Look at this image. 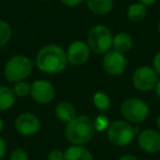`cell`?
<instances>
[{
	"label": "cell",
	"mask_w": 160,
	"mask_h": 160,
	"mask_svg": "<svg viewBox=\"0 0 160 160\" xmlns=\"http://www.w3.org/2000/svg\"><path fill=\"white\" fill-rule=\"evenodd\" d=\"M35 64L44 73H59L64 71L68 65L67 54L62 47L56 44L45 45L36 54Z\"/></svg>",
	"instance_id": "cell-1"
},
{
	"label": "cell",
	"mask_w": 160,
	"mask_h": 160,
	"mask_svg": "<svg viewBox=\"0 0 160 160\" xmlns=\"http://www.w3.org/2000/svg\"><path fill=\"white\" fill-rule=\"evenodd\" d=\"M97 133L94 120L90 116H76L65 126V136L72 145H83L91 142Z\"/></svg>",
	"instance_id": "cell-2"
},
{
	"label": "cell",
	"mask_w": 160,
	"mask_h": 160,
	"mask_svg": "<svg viewBox=\"0 0 160 160\" xmlns=\"http://www.w3.org/2000/svg\"><path fill=\"white\" fill-rule=\"evenodd\" d=\"M33 62L24 55H14L5 66V77L10 82H19L27 79L32 72Z\"/></svg>",
	"instance_id": "cell-3"
},
{
	"label": "cell",
	"mask_w": 160,
	"mask_h": 160,
	"mask_svg": "<svg viewBox=\"0 0 160 160\" xmlns=\"http://www.w3.org/2000/svg\"><path fill=\"white\" fill-rule=\"evenodd\" d=\"M113 34L111 30L103 24L94 25L88 32L87 43L91 52L96 54H105L113 46Z\"/></svg>",
	"instance_id": "cell-4"
},
{
	"label": "cell",
	"mask_w": 160,
	"mask_h": 160,
	"mask_svg": "<svg viewBox=\"0 0 160 160\" xmlns=\"http://www.w3.org/2000/svg\"><path fill=\"white\" fill-rule=\"evenodd\" d=\"M121 114L128 123L139 124L148 118L149 107L142 99L128 98L121 104Z\"/></svg>",
	"instance_id": "cell-5"
},
{
	"label": "cell",
	"mask_w": 160,
	"mask_h": 160,
	"mask_svg": "<svg viewBox=\"0 0 160 160\" xmlns=\"http://www.w3.org/2000/svg\"><path fill=\"white\" fill-rule=\"evenodd\" d=\"M134 126L127 121H114L107 129L108 139L116 146H126L135 137Z\"/></svg>",
	"instance_id": "cell-6"
},
{
	"label": "cell",
	"mask_w": 160,
	"mask_h": 160,
	"mask_svg": "<svg viewBox=\"0 0 160 160\" xmlns=\"http://www.w3.org/2000/svg\"><path fill=\"white\" fill-rule=\"evenodd\" d=\"M159 76L152 67L142 66L137 68L132 76V82L136 90L140 92H148L155 89Z\"/></svg>",
	"instance_id": "cell-7"
},
{
	"label": "cell",
	"mask_w": 160,
	"mask_h": 160,
	"mask_svg": "<svg viewBox=\"0 0 160 160\" xmlns=\"http://www.w3.org/2000/svg\"><path fill=\"white\" fill-rule=\"evenodd\" d=\"M102 67L110 76H120L124 73L127 67V59L124 54L114 49L104 54L102 59Z\"/></svg>",
	"instance_id": "cell-8"
},
{
	"label": "cell",
	"mask_w": 160,
	"mask_h": 160,
	"mask_svg": "<svg viewBox=\"0 0 160 160\" xmlns=\"http://www.w3.org/2000/svg\"><path fill=\"white\" fill-rule=\"evenodd\" d=\"M31 97L40 104H48L55 98V89L49 81L43 79L31 83Z\"/></svg>",
	"instance_id": "cell-9"
},
{
	"label": "cell",
	"mask_w": 160,
	"mask_h": 160,
	"mask_svg": "<svg viewBox=\"0 0 160 160\" xmlns=\"http://www.w3.org/2000/svg\"><path fill=\"white\" fill-rule=\"evenodd\" d=\"M14 127L20 135L32 136L35 135L41 129V121L35 114L25 112V113H21L16 118Z\"/></svg>",
	"instance_id": "cell-10"
},
{
	"label": "cell",
	"mask_w": 160,
	"mask_h": 160,
	"mask_svg": "<svg viewBox=\"0 0 160 160\" xmlns=\"http://www.w3.org/2000/svg\"><path fill=\"white\" fill-rule=\"evenodd\" d=\"M90 53H91V49L89 45L83 41L72 42L66 52L68 62L73 66H81L86 64L90 58Z\"/></svg>",
	"instance_id": "cell-11"
},
{
	"label": "cell",
	"mask_w": 160,
	"mask_h": 160,
	"mask_svg": "<svg viewBox=\"0 0 160 160\" xmlns=\"http://www.w3.org/2000/svg\"><path fill=\"white\" fill-rule=\"evenodd\" d=\"M137 144L147 153H157L160 151V132L152 128L144 129L138 134Z\"/></svg>",
	"instance_id": "cell-12"
},
{
	"label": "cell",
	"mask_w": 160,
	"mask_h": 160,
	"mask_svg": "<svg viewBox=\"0 0 160 160\" xmlns=\"http://www.w3.org/2000/svg\"><path fill=\"white\" fill-rule=\"evenodd\" d=\"M64 160H93V156L85 146L72 145L65 150Z\"/></svg>",
	"instance_id": "cell-13"
},
{
	"label": "cell",
	"mask_w": 160,
	"mask_h": 160,
	"mask_svg": "<svg viewBox=\"0 0 160 160\" xmlns=\"http://www.w3.org/2000/svg\"><path fill=\"white\" fill-rule=\"evenodd\" d=\"M56 118L64 123H69L76 118V109L71 103L62 101L56 105L55 109Z\"/></svg>",
	"instance_id": "cell-14"
},
{
	"label": "cell",
	"mask_w": 160,
	"mask_h": 160,
	"mask_svg": "<svg viewBox=\"0 0 160 160\" xmlns=\"http://www.w3.org/2000/svg\"><path fill=\"white\" fill-rule=\"evenodd\" d=\"M133 46V38L126 32H121L114 35L113 38V49L116 52H120L122 54L127 53L131 51Z\"/></svg>",
	"instance_id": "cell-15"
},
{
	"label": "cell",
	"mask_w": 160,
	"mask_h": 160,
	"mask_svg": "<svg viewBox=\"0 0 160 160\" xmlns=\"http://www.w3.org/2000/svg\"><path fill=\"white\" fill-rule=\"evenodd\" d=\"M90 11L98 16H104L113 9V0H85Z\"/></svg>",
	"instance_id": "cell-16"
},
{
	"label": "cell",
	"mask_w": 160,
	"mask_h": 160,
	"mask_svg": "<svg viewBox=\"0 0 160 160\" xmlns=\"http://www.w3.org/2000/svg\"><path fill=\"white\" fill-rule=\"evenodd\" d=\"M13 90L6 86H0V111H7L13 107L16 102Z\"/></svg>",
	"instance_id": "cell-17"
},
{
	"label": "cell",
	"mask_w": 160,
	"mask_h": 160,
	"mask_svg": "<svg viewBox=\"0 0 160 160\" xmlns=\"http://www.w3.org/2000/svg\"><path fill=\"white\" fill-rule=\"evenodd\" d=\"M126 16L132 22H140L147 16V7L140 2L132 3L127 8Z\"/></svg>",
	"instance_id": "cell-18"
},
{
	"label": "cell",
	"mask_w": 160,
	"mask_h": 160,
	"mask_svg": "<svg viewBox=\"0 0 160 160\" xmlns=\"http://www.w3.org/2000/svg\"><path fill=\"white\" fill-rule=\"evenodd\" d=\"M93 104L98 110L104 112L110 109L111 100H110L109 96H108L105 92L99 91V92H96L93 96Z\"/></svg>",
	"instance_id": "cell-19"
},
{
	"label": "cell",
	"mask_w": 160,
	"mask_h": 160,
	"mask_svg": "<svg viewBox=\"0 0 160 160\" xmlns=\"http://www.w3.org/2000/svg\"><path fill=\"white\" fill-rule=\"evenodd\" d=\"M12 36V28L7 21L0 20V48L9 43Z\"/></svg>",
	"instance_id": "cell-20"
},
{
	"label": "cell",
	"mask_w": 160,
	"mask_h": 160,
	"mask_svg": "<svg viewBox=\"0 0 160 160\" xmlns=\"http://www.w3.org/2000/svg\"><path fill=\"white\" fill-rule=\"evenodd\" d=\"M13 92L17 97H20V98H23V97L28 96V94L31 93V85L27 81H19V82H16L13 87Z\"/></svg>",
	"instance_id": "cell-21"
},
{
	"label": "cell",
	"mask_w": 160,
	"mask_h": 160,
	"mask_svg": "<svg viewBox=\"0 0 160 160\" xmlns=\"http://www.w3.org/2000/svg\"><path fill=\"white\" fill-rule=\"evenodd\" d=\"M110 121L109 118H107L105 115L103 114H100L94 120V126H96L97 132H103V131H107L108 127L110 126Z\"/></svg>",
	"instance_id": "cell-22"
},
{
	"label": "cell",
	"mask_w": 160,
	"mask_h": 160,
	"mask_svg": "<svg viewBox=\"0 0 160 160\" xmlns=\"http://www.w3.org/2000/svg\"><path fill=\"white\" fill-rule=\"evenodd\" d=\"M10 160H29V156L24 149L14 148L10 153Z\"/></svg>",
	"instance_id": "cell-23"
},
{
	"label": "cell",
	"mask_w": 160,
	"mask_h": 160,
	"mask_svg": "<svg viewBox=\"0 0 160 160\" xmlns=\"http://www.w3.org/2000/svg\"><path fill=\"white\" fill-rule=\"evenodd\" d=\"M47 160H64V152L58 149H52L47 155Z\"/></svg>",
	"instance_id": "cell-24"
},
{
	"label": "cell",
	"mask_w": 160,
	"mask_h": 160,
	"mask_svg": "<svg viewBox=\"0 0 160 160\" xmlns=\"http://www.w3.org/2000/svg\"><path fill=\"white\" fill-rule=\"evenodd\" d=\"M152 68L156 70V72L158 73V76L160 77V51L155 55L152 60Z\"/></svg>",
	"instance_id": "cell-25"
},
{
	"label": "cell",
	"mask_w": 160,
	"mask_h": 160,
	"mask_svg": "<svg viewBox=\"0 0 160 160\" xmlns=\"http://www.w3.org/2000/svg\"><path fill=\"white\" fill-rule=\"evenodd\" d=\"M6 153H7V144H6L5 139L0 136V160L5 158Z\"/></svg>",
	"instance_id": "cell-26"
},
{
	"label": "cell",
	"mask_w": 160,
	"mask_h": 160,
	"mask_svg": "<svg viewBox=\"0 0 160 160\" xmlns=\"http://www.w3.org/2000/svg\"><path fill=\"white\" fill-rule=\"evenodd\" d=\"M60 1H62L65 6H68V7H76V6L83 2L85 0H60Z\"/></svg>",
	"instance_id": "cell-27"
},
{
	"label": "cell",
	"mask_w": 160,
	"mask_h": 160,
	"mask_svg": "<svg viewBox=\"0 0 160 160\" xmlns=\"http://www.w3.org/2000/svg\"><path fill=\"white\" fill-rule=\"evenodd\" d=\"M137 1H138V2H140V3H142V5H145L146 7H149V6L155 5L158 0H137Z\"/></svg>",
	"instance_id": "cell-28"
},
{
	"label": "cell",
	"mask_w": 160,
	"mask_h": 160,
	"mask_svg": "<svg viewBox=\"0 0 160 160\" xmlns=\"http://www.w3.org/2000/svg\"><path fill=\"white\" fill-rule=\"evenodd\" d=\"M118 160H139V159L134 155H123L122 157H120Z\"/></svg>",
	"instance_id": "cell-29"
},
{
	"label": "cell",
	"mask_w": 160,
	"mask_h": 160,
	"mask_svg": "<svg viewBox=\"0 0 160 160\" xmlns=\"http://www.w3.org/2000/svg\"><path fill=\"white\" fill-rule=\"evenodd\" d=\"M153 90H155L156 96L160 99V77H159V79H158L157 83H156V87H155V89H153Z\"/></svg>",
	"instance_id": "cell-30"
},
{
	"label": "cell",
	"mask_w": 160,
	"mask_h": 160,
	"mask_svg": "<svg viewBox=\"0 0 160 160\" xmlns=\"http://www.w3.org/2000/svg\"><path fill=\"white\" fill-rule=\"evenodd\" d=\"M156 125H157V128H158V131L160 132V115L157 118V120H156Z\"/></svg>",
	"instance_id": "cell-31"
},
{
	"label": "cell",
	"mask_w": 160,
	"mask_h": 160,
	"mask_svg": "<svg viewBox=\"0 0 160 160\" xmlns=\"http://www.w3.org/2000/svg\"><path fill=\"white\" fill-rule=\"evenodd\" d=\"M2 128H3V121H2V118H1V116H0V133H1Z\"/></svg>",
	"instance_id": "cell-32"
},
{
	"label": "cell",
	"mask_w": 160,
	"mask_h": 160,
	"mask_svg": "<svg viewBox=\"0 0 160 160\" xmlns=\"http://www.w3.org/2000/svg\"><path fill=\"white\" fill-rule=\"evenodd\" d=\"M158 32H159V34H160V20H159V22H158Z\"/></svg>",
	"instance_id": "cell-33"
},
{
	"label": "cell",
	"mask_w": 160,
	"mask_h": 160,
	"mask_svg": "<svg viewBox=\"0 0 160 160\" xmlns=\"http://www.w3.org/2000/svg\"><path fill=\"white\" fill-rule=\"evenodd\" d=\"M38 1H46V0H38Z\"/></svg>",
	"instance_id": "cell-34"
}]
</instances>
